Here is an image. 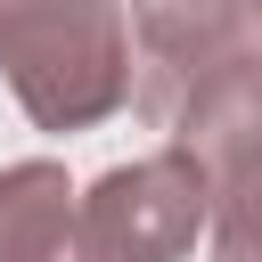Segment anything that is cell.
<instances>
[{
    "instance_id": "6",
    "label": "cell",
    "mask_w": 262,
    "mask_h": 262,
    "mask_svg": "<svg viewBox=\"0 0 262 262\" xmlns=\"http://www.w3.org/2000/svg\"><path fill=\"white\" fill-rule=\"evenodd\" d=\"M246 8H254V33H262V0H246Z\"/></svg>"
},
{
    "instance_id": "5",
    "label": "cell",
    "mask_w": 262,
    "mask_h": 262,
    "mask_svg": "<svg viewBox=\"0 0 262 262\" xmlns=\"http://www.w3.org/2000/svg\"><path fill=\"white\" fill-rule=\"evenodd\" d=\"M213 262H262V147L213 172Z\"/></svg>"
},
{
    "instance_id": "3",
    "label": "cell",
    "mask_w": 262,
    "mask_h": 262,
    "mask_svg": "<svg viewBox=\"0 0 262 262\" xmlns=\"http://www.w3.org/2000/svg\"><path fill=\"white\" fill-rule=\"evenodd\" d=\"M131 98L156 131H172L188 115V98L229 66L246 57L262 33H254V8L246 0H139L131 8Z\"/></svg>"
},
{
    "instance_id": "2",
    "label": "cell",
    "mask_w": 262,
    "mask_h": 262,
    "mask_svg": "<svg viewBox=\"0 0 262 262\" xmlns=\"http://www.w3.org/2000/svg\"><path fill=\"white\" fill-rule=\"evenodd\" d=\"M205 221H213V172L188 147H164L90 180L74 262H180Z\"/></svg>"
},
{
    "instance_id": "4",
    "label": "cell",
    "mask_w": 262,
    "mask_h": 262,
    "mask_svg": "<svg viewBox=\"0 0 262 262\" xmlns=\"http://www.w3.org/2000/svg\"><path fill=\"white\" fill-rule=\"evenodd\" d=\"M82 196L57 164H8L0 172V262H74Z\"/></svg>"
},
{
    "instance_id": "1",
    "label": "cell",
    "mask_w": 262,
    "mask_h": 262,
    "mask_svg": "<svg viewBox=\"0 0 262 262\" xmlns=\"http://www.w3.org/2000/svg\"><path fill=\"white\" fill-rule=\"evenodd\" d=\"M0 82L41 131H90L131 98V25L115 0H8Z\"/></svg>"
},
{
    "instance_id": "7",
    "label": "cell",
    "mask_w": 262,
    "mask_h": 262,
    "mask_svg": "<svg viewBox=\"0 0 262 262\" xmlns=\"http://www.w3.org/2000/svg\"><path fill=\"white\" fill-rule=\"evenodd\" d=\"M0 8H8V0H0Z\"/></svg>"
}]
</instances>
